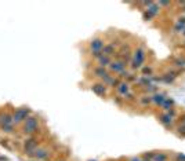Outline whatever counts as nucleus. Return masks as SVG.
I'll return each mask as SVG.
<instances>
[{
	"label": "nucleus",
	"instance_id": "obj_4",
	"mask_svg": "<svg viewBox=\"0 0 185 161\" xmlns=\"http://www.w3.org/2000/svg\"><path fill=\"white\" fill-rule=\"evenodd\" d=\"M104 46H105V44H104V40L100 39V37L93 39L91 43H90V48H91V52H93V55L95 56L97 59H98L101 55H104V54H102Z\"/></svg>",
	"mask_w": 185,
	"mask_h": 161
},
{
	"label": "nucleus",
	"instance_id": "obj_20",
	"mask_svg": "<svg viewBox=\"0 0 185 161\" xmlns=\"http://www.w3.org/2000/svg\"><path fill=\"white\" fill-rule=\"evenodd\" d=\"M173 103H174V100L171 99V98H166V100H164L163 105H162L163 110H170V107L173 106Z\"/></svg>",
	"mask_w": 185,
	"mask_h": 161
},
{
	"label": "nucleus",
	"instance_id": "obj_7",
	"mask_svg": "<svg viewBox=\"0 0 185 161\" xmlns=\"http://www.w3.org/2000/svg\"><path fill=\"white\" fill-rule=\"evenodd\" d=\"M126 68V61H112L109 65V70L112 73H122Z\"/></svg>",
	"mask_w": 185,
	"mask_h": 161
},
{
	"label": "nucleus",
	"instance_id": "obj_27",
	"mask_svg": "<svg viewBox=\"0 0 185 161\" xmlns=\"http://www.w3.org/2000/svg\"><path fill=\"white\" fill-rule=\"evenodd\" d=\"M142 161H151V160H142Z\"/></svg>",
	"mask_w": 185,
	"mask_h": 161
},
{
	"label": "nucleus",
	"instance_id": "obj_3",
	"mask_svg": "<svg viewBox=\"0 0 185 161\" xmlns=\"http://www.w3.org/2000/svg\"><path fill=\"white\" fill-rule=\"evenodd\" d=\"M29 116H31V110L28 107H19V109L15 110L14 115H13V121H14V124L25 123Z\"/></svg>",
	"mask_w": 185,
	"mask_h": 161
},
{
	"label": "nucleus",
	"instance_id": "obj_26",
	"mask_svg": "<svg viewBox=\"0 0 185 161\" xmlns=\"http://www.w3.org/2000/svg\"><path fill=\"white\" fill-rule=\"evenodd\" d=\"M182 125L185 127V116H184V120H182Z\"/></svg>",
	"mask_w": 185,
	"mask_h": 161
},
{
	"label": "nucleus",
	"instance_id": "obj_15",
	"mask_svg": "<svg viewBox=\"0 0 185 161\" xmlns=\"http://www.w3.org/2000/svg\"><path fill=\"white\" fill-rule=\"evenodd\" d=\"M110 62H112V59H110V56H106V55H101L98 58V65L101 68H106V66L110 65Z\"/></svg>",
	"mask_w": 185,
	"mask_h": 161
},
{
	"label": "nucleus",
	"instance_id": "obj_16",
	"mask_svg": "<svg viewBox=\"0 0 185 161\" xmlns=\"http://www.w3.org/2000/svg\"><path fill=\"white\" fill-rule=\"evenodd\" d=\"M102 54H104V55H106V56L113 55V54H115V46H113V44H106V46H104Z\"/></svg>",
	"mask_w": 185,
	"mask_h": 161
},
{
	"label": "nucleus",
	"instance_id": "obj_19",
	"mask_svg": "<svg viewBox=\"0 0 185 161\" xmlns=\"http://www.w3.org/2000/svg\"><path fill=\"white\" fill-rule=\"evenodd\" d=\"M152 161H167V156L164 153H155Z\"/></svg>",
	"mask_w": 185,
	"mask_h": 161
},
{
	"label": "nucleus",
	"instance_id": "obj_8",
	"mask_svg": "<svg viewBox=\"0 0 185 161\" xmlns=\"http://www.w3.org/2000/svg\"><path fill=\"white\" fill-rule=\"evenodd\" d=\"M166 98H167V96H166V94H164V92H156V94H155V95L152 96V102H153L156 106H162L163 102L166 100Z\"/></svg>",
	"mask_w": 185,
	"mask_h": 161
},
{
	"label": "nucleus",
	"instance_id": "obj_24",
	"mask_svg": "<svg viewBox=\"0 0 185 161\" xmlns=\"http://www.w3.org/2000/svg\"><path fill=\"white\" fill-rule=\"evenodd\" d=\"M159 6H170V2H160Z\"/></svg>",
	"mask_w": 185,
	"mask_h": 161
},
{
	"label": "nucleus",
	"instance_id": "obj_17",
	"mask_svg": "<svg viewBox=\"0 0 185 161\" xmlns=\"http://www.w3.org/2000/svg\"><path fill=\"white\" fill-rule=\"evenodd\" d=\"M104 84L106 85H112V87H117V84H119V80H116L113 76H108L105 80H104Z\"/></svg>",
	"mask_w": 185,
	"mask_h": 161
},
{
	"label": "nucleus",
	"instance_id": "obj_28",
	"mask_svg": "<svg viewBox=\"0 0 185 161\" xmlns=\"http://www.w3.org/2000/svg\"><path fill=\"white\" fill-rule=\"evenodd\" d=\"M184 36H185V31H184Z\"/></svg>",
	"mask_w": 185,
	"mask_h": 161
},
{
	"label": "nucleus",
	"instance_id": "obj_22",
	"mask_svg": "<svg viewBox=\"0 0 185 161\" xmlns=\"http://www.w3.org/2000/svg\"><path fill=\"white\" fill-rule=\"evenodd\" d=\"M177 161H185V154L178 153L177 154Z\"/></svg>",
	"mask_w": 185,
	"mask_h": 161
},
{
	"label": "nucleus",
	"instance_id": "obj_21",
	"mask_svg": "<svg viewBox=\"0 0 185 161\" xmlns=\"http://www.w3.org/2000/svg\"><path fill=\"white\" fill-rule=\"evenodd\" d=\"M174 63H176L178 68H184V66H185V59H176Z\"/></svg>",
	"mask_w": 185,
	"mask_h": 161
},
{
	"label": "nucleus",
	"instance_id": "obj_18",
	"mask_svg": "<svg viewBox=\"0 0 185 161\" xmlns=\"http://www.w3.org/2000/svg\"><path fill=\"white\" fill-rule=\"evenodd\" d=\"M182 31H185V18L180 19L174 26V32H182Z\"/></svg>",
	"mask_w": 185,
	"mask_h": 161
},
{
	"label": "nucleus",
	"instance_id": "obj_2",
	"mask_svg": "<svg viewBox=\"0 0 185 161\" xmlns=\"http://www.w3.org/2000/svg\"><path fill=\"white\" fill-rule=\"evenodd\" d=\"M0 125H2V129L4 132H13L14 131V121H13V115L10 113H4L2 117H0Z\"/></svg>",
	"mask_w": 185,
	"mask_h": 161
},
{
	"label": "nucleus",
	"instance_id": "obj_1",
	"mask_svg": "<svg viewBox=\"0 0 185 161\" xmlns=\"http://www.w3.org/2000/svg\"><path fill=\"white\" fill-rule=\"evenodd\" d=\"M145 58H146L145 48H144V47H138V48L134 51L133 59H131V69L136 70V69L142 68L144 62H145Z\"/></svg>",
	"mask_w": 185,
	"mask_h": 161
},
{
	"label": "nucleus",
	"instance_id": "obj_9",
	"mask_svg": "<svg viewBox=\"0 0 185 161\" xmlns=\"http://www.w3.org/2000/svg\"><path fill=\"white\" fill-rule=\"evenodd\" d=\"M91 91L94 94H97L98 96H104L106 92V88H105V84H93L91 85Z\"/></svg>",
	"mask_w": 185,
	"mask_h": 161
},
{
	"label": "nucleus",
	"instance_id": "obj_12",
	"mask_svg": "<svg viewBox=\"0 0 185 161\" xmlns=\"http://www.w3.org/2000/svg\"><path fill=\"white\" fill-rule=\"evenodd\" d=\"M159 10H160L159 4H155V3H152V4H151L149 7H148V14H145V18L148 17V19H149L151 17L157 15V14H159Z\"/></svg>",
	"mask_w": 185,
	"mask_h": 161
},
{
	"label": "nucleus",
	"instance_id": "obj_11",
	"mask_svg": "<svg viewBox=\"0 0 185 161\" xmlns=\"http://www.w3.org/2000/svg\"><path fill=\"white\" fill-rule=\"evenodd\" d=\"M94 75L98 77V79H102V80H105L108 76H110L108 70H106L105 68H101V66H98V68L94 69Z\"/></svg>",
	"mask_w": 185,
	"mask_h": 161
},
{
	"label": "nucleus",
	"instance_id": "obj_6",
	"mask_svg": "<svg viewBox=\"0 0 185 161\" xmlns=\"http://www.w3.org/2000/svg\"><path fill=\"white\" fill-rule=\"evenodd\" d=\"M36 150H38V142H36V139L31 138V139L25 140V153L28 156H33Z\"/></svg>",
	"mask_w": 185,
	"mask_h": 161
},
{
	"label": "nucleus",
	"instance_id": "obj_5",
	"mask_svg": "<svg viewBox=\"0 0 185 161\" xmlns=\"http://www.w3.org/2000/svg\"><path fill=\"white\" fill-rule=\"evenodd\" d=\"M38 127H39V121L36 117L33 116H29L28 119H26L25 124H23V132L25 134H33L38 131Z\"/></svg>",
	"mask_w": 185,
	"mask_h": 161
},
{
	"label": "nucleus",
	"instance_id": "obj_14",
	"mask_svg": "<svg viewBox=\"0 0 185 161\" xmlns=\"http://www.w3.org/2000/svg\"><path fill=\"white\" fill-rule=\"evenodd\" d=\"M159 120L163 125H170L173 123V117H171L170 113H164V115H160L159 116Z\"/></svg>",
	"mask_w": 185,
	"mask_h": 161
},
{
	"label": "nucleus",
	"instance_id": "obj_25",
	"mask_svg": "<svg viewBox=\"0 0 185 161\" xmlns=\"http://www.w3.org/2000/svg\"><path fill=\"white\" fill-rule=\"evenodd\" d=\"M131 161H142L140 159V157H133V159H131Z\"/></svg>",
	"mask_w": 185,
	"mask_h": 161
},
{
	"label": "nucleus",
	"instance_id": "obj_23",
	"mask_svg": "<svg viewBox=\"0 0 185 161\" xmlns=\"http://www.w3.org/2000/svg\"><path fill=\"white\" fill-rule=\"evenodd\" d=\"M142 72L146 75V73H151V72H152V69H151V68H144V69H142Z\"/></svg>",
	"mask_w": 185,
	"mask_h": 161
},
{
	"label": "nucleus",
	"instance_id": "obj_10",
	"mask_svg": "<svg viewBox=\"0 0 185 161\" xmlns=\"http://www.w3.org/2000/svg\"><path fill=\"white\" fill-rule=\"evenodd\" d=\"M33 156H35L38 160H46L47 157L50 156V153H49V150H47V149H43V147H38V150L35 152V154H33Z\"/></svg>",
	"mask_w": 185,
	"mask_h": 161
},
{
	"label": "nucleus",
	"instance_id": "obj_13",
	"mask_svg": "<svg viewBox=\"0 0 185 161\" xmlns=\"http://www.w3.org/2000/svg\"><path fill=\"white\" fill-rule=\"evenodd\" d=\"M116 90H117V92H119L120 95L126 96L127 94H129V91H130V85L127 84V83H119L117 87H116Z\"/></svg>",
	"mask_w": 185,
	"mask_h": 161
}]
</instances>
